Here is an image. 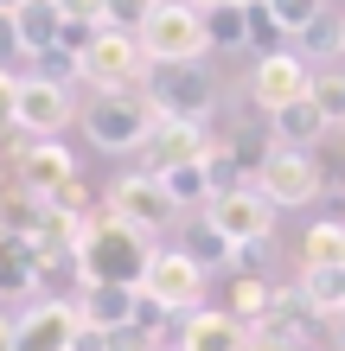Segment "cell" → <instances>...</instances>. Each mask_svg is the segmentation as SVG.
I'll use <instances>...</instances> for the list:
<instances>
[{
    "label": "cell",
    "mask_w": 345,
    "mask_h": 351,
    "mask_svg": "<svg viewBox=\"0 0 345 351\" xmlns=\"http://www.w3.org/2000/svg\"><path fill=\"white\" fill-rule=\"evenodd\" d=\"M256 192L269 198L275 211H288V204H313L320 192H326V179H320L313 154H300V147H275L269 160H262V173H256Z\"/></svg>",
    "instance_id": "11"
},
{
    "label": "cell",
    "mask_w": 345,
    "mask_h": 351,
    "mask_svg": "<svg viewBox=\"0 0 345 351\" xmlns=\"http://www.w3.org/2000/svg\"><path fill=\"white\" fill-rule=\"evenodd\" d=\"M77 121H84V134H90V147L96 154H141V141H147L154 128V109H147V96L141 90H109V96H90L84 109H77Z\"/></svg>",
    "instance_id": "4"
},
{
    "label": "cell",
    "mask_w": 345,
    "mask_h": 351,
    "mask_svg": "<svg viewBox=\"0 0 345 351\" xmlns=\"http://www.w3.org/2000/svg\"><path fill=\"white\" fill-rule=\"evenodd\" d=\"M300 294H307L320 313H345V268H300Z\"/></svg>",
    "instance_id": "25"
},
{
    "label": "cell",
    "mask_w": 345,
    "mask_h": 351,
    "mask_svg": "<svg viewBox=\"0 0 345 351\" xmlns=\"http://www.w3.org/2000/svg\"><path fill=\"white\" fill-rule=\"evenodd\" d=\"M77 351H103V332H84V345H77Z\"/></svg>",
    "instance_id": "36"
},
{
    "label": "cell",
    "mask_w": 345,
    "mask_h": 351,
    "mask_svg": "<svg viewBox=\"0 0 345 351\" xmlns=\"http://www.w3.org/2000/svg\"><path fill=\"white\" fill-rule=\"evenodd\" d=\"M307 90H313V64H307L300 51H288V45L250 64V102H256L262 115H275V109H288V102H300Z\"/></svg>",
    "instance_id": "10"
},
{
    "label": "cell",
    "mask_w": 345,
    "mask_h": 351,
    "mask_svg": "<svg viewBox=\"0 0 345 351\" xmlns=\"http://www.w3.org/2000/svg\"><path fill=\"white\" fill-rule=\"evenodd\" d=\"M339 32H345V19H339Z\"/></svg>",
    "instance_id": "38"
},
{
    "label": "cell",
    "mask_w": 345,
    "mask_h": 351,
    "mask_svg": "<svg viewBox=\"0 0 345 351\" xmlns=\"http://www.w3.org/2000/svg\"><path fill=\"white\" fill-rule=\"evenodd\" d=\"M147 256H154V243L141 230L115 223L109 211H96V223L77 243V275H84V287H141Z\"/></svg>",
    "instance_id": "1"
},
{
    "label": "cell",
    "mask_w": 345,
    "mask_h": 351,
    "mask_svg": "<svg viewBox=\"0 0 345 351\" xmlns=\"http://www.w3.org/2000/svg\"><path fill=\"white\" fill-rule=\"evenodd\" d=\"M179 250H186L198 268H205V275H230V268H237V243H224L205 217H198L192 230H186V243H179Z\"/></svg>",
    "instance_id": "22"
},
{
    "label": "cell",
    "mask_w": 345,
    "mask_h": 351,
    "mask_svg": "<svg viewBox=\"0 0 345 351\" xmlns=\"http://www.w3.org/2000/svg\"><path fill=\"white\" fill-rule=\"evenodd\" d=\"M77 84H90L96 96L141 90V84H147V51H141V38L115 32V26L84 32V38H77Z\"/></svg>",
    "instance_id": "2"
},
{
    "label": "cell",
    "mask_w": 345,
    "mask_h": 351,
    "mask_svg": "<svg viewBox=\"0 0 345 351\" xmlns=\"http://www.w3.org/2000/svg\"><path fill=\"white\" fill-rule=\"evenodd\" d=\"M71 115H77V90L64 84H45V77H32V71H19V134H32V141H51L58 128H71Z\"/></svg>",
    "instance_id": "13"
},
{
    "label": "cell",
    "mask_w": 345,
    "mask_h": 351,
    "mask_svg": "<svg viewBox=\"0 0 345 351\" xmlns=\"http://www.w3.org/2000/svg\"><path fill=\"white\" fill-rule=\"evenodd\" d=\"M205 287H211V275L198 268L186 250H160L154 243V256H147V275H141V294H147L154 306H167L173 319H186V313H198L205 306Z\"/></svg>",
    "instance_id": "7"
},
{
    "label": "cell",
    "mask_w": 345,
    "mask_h": 351,
    "mask_svg": "<svg viewBox=\"0 0 345 351\" xmlns=\"http://www.w3.org/2000/svg\"><path fill=\"white\" fill-rule=\"evenodd\" d=\"M141 96L160 121H205L211 128V109H217V84L205 64H147Z\"/></svg>",
    "instance_id": "5"
},
{
    "label": "cell",
    "mask_w": 345,
    "mask_h": 351,
    "mask_svg": "<svg viewBox=\"0 0 345 351\" xmlns=\"http://www.w3.org/2000/svg\"><path fill=\"white\" fill-rule=\"evenodd\" d=\"M186 7H198V13H211V7H224V0H186Z\"/></svg>",
    "instance_id": "37"
},
{
    "label": "cell",
    "mask_w": 345,
    "mask_h": 351,
    "mask_svg": "<svg viewBox=\"0 0 345 351\" xmlns=\"http://www.w3.org/2000/svg\"><path fill=\"white\" fill-rule=\"evenodd\" d=\"M205 32H211V51H250V7H243V0L211 7L205 13Z\"/></svg>",
    "instance_id": "23"
},
{
    "label": "cell",
    "mask_w": 345,
    "mask_h": 351,
    "mask_svg": "<svg viewBox=\"0 0 345 351\" xmlns=\"http://www.w3.org/2000/svg\"><path fill=\"white\" fill-rule=\"evenodd\" d=\"M141 313V287H84L77 294V319H84V332H128Z\"/></svg>",
    "instance_id": "14"
},
{
    "label": "cell",
    "mask_w": 345,
    "mask_h": 351,
    "mask_svg": "<svg viewBox=\"0 0 345 351\" xmlns=\"http://www.w3.org/2000/svg\"><path fill=\"white\" fill-rule=\"evenodd\" d=\"M300 268H345V217H320L300 230Z\"/></svg>",
    "instance_id": "21"
},
{
    "label": "cell",
    "mask_w": 345,
    "mask_h": 351,
    "mask_svg": "<svg viewBox=\"0 0 345 351\" xmlns=\"http://www.w3.org/2000/svg\"><path fill=\"white\" fill-rule=\"evenodd\" d=\"M269 134H275V147H300V154H313L320 141H326V115L313 109V96H300V102H288V109H275V115H269Z\"/></svg>",
    "instance_id": "17"
},
{
    "label": "cell",
    "mask_w": 345,
    "mask_h": 351,
    "mask_svg": "<svg viewBox=\"0 0 345 351\" xmlns=\"http://www.w3.org/2000/svg\"><path fill=\"white\" fill-rule=\"evenodd\" d=\"M32 268H38V250L26 237L0 230V306H7L13 294H32Z\"/></svg>",
    "instance_id": "19"
},
{
    "label": "cell",
    "mask_w": 345,
    "mask_h": 351,
    "mask_svg": "<svg viewBox=\"0 0 345 351\" xmlns=\"http://www.w3.org/2000/svg\"><path fill=\"white\" fill-rule=\"evenodd\" d=\"M141 51L147 64H205L211 58V32H205V13L186 7V0H154V13L141 19Z\"/></svg>",
    "instance_id": "3"
},
{
    "label": "cell",
    "mask_w": 345,
    "mask_h": 351,
    "mask_svg": "<svg viewBox=\"0 0 345 351\" xmlns=\"http://www.w3.org/2000/svg\"><path fill=\"white\" fill-rule=\"evenodd\" d=\"M84 345V319H77V300H32L19 313L13 351H77Z\"/></svg>",
    "instance_id": "12"
},
{
    "label": "cell",
    "mask_w": 345,
    "mask_h": 351,
    "mask_svg": "<svg viewBox=\"0 0 345 351\" xmlns=\"http://www.w3.org/2000/svg\"><path fill=\"white\" fill-rule=\"evenodd\" d=\"M307 96H313V109L326 115V128H345V64H320Z\"/></svg>",
    "instance_id": "24"
},
{
    "label": "cell",
    "mask_w": 345,
    "mask_h": 351,
    "mask_svg": "<svg viewBox=\"0 0 345 351\" xmlns=\"http://www.w3.org/2000/svg\"><path fill=\"white\" fill-rule=\"evenodd\" d=\"M13 332H19V319L7 313V306H0V351H13Z\"/></svg>",
    "instance_id": "34"
},
{
    "label": "cell",
    "mask_w": 345,
    "mask_h": 351,
    "mask_svg": "<svg viewBox=\"0 0 345 351\" xmlns=\"http://www.w3.org/2000/svg\"><path fill=\"white\" fill-rule=\"evenodd\" d=\"M32 77L77 90V38H64V45H51V51H38V58H32Z\"/></svg>",
    "instance_id": "26"
},
{
    "label": "cell",
    "mask_w": 345,
    "mask_h": 351,
    "mask_svg": "<svg viewBox=\"0 0 345 351\" xmlns=\"http://www.w3.org/2000/svg\"><path fill=\"white\" fill-rule=\"evenodd\" d=\"M160 185H167V198L179 204V217L205 211V204L217 198V185H211V167H205V160H192V167H173V173H160Z\"/></svg>",
    "instance_id": "20"
},
{
    "label": "cell",
    "mask_w": 345,
    "mask_h": 351,
    "mask_svg": "<svg viewBox=\"0 0 345 351\" xmlns=\"http://www.w3.org/2000/svg\"><path fill=\"white\" fill-rule=\"evenodd\" d=\"M19 71H0V134H13L19 128Z\"/></svg>",
    "instance_id": "32"
},
{
    "label": "cell",
    "mask_w": 345,
    "mask_h": 351,
    "mask_svg": "<svg viewBox=\"0 0 345 351\" xmlns=\"http://www.w3.org/2000/svg\"><path fill=\"white\" fill-rule=\"evenodd\" d=\"M154 13V0H109L103 7V26H115V32H141V19Z\"/></svg>",
    "instance_id": "31"
},
{
    "label": "cell",
    "mask_w": 345,
    "mask_h": 351,
    "mask_svg": "<svg viewBox=\"0 0 345 351\" xmlns=\"http://www.w3.org/2000/svg\"><path fill=\"white\" fill-rule=\"evenodd\" d=\"M250 351H307V345H294V339H275V332H250Z\"/></svg>",
    "instance_id": "33"
},
{
    "label": "cell",
    "mask_w": 345,
    "mask_h": 351,
    "mask_svg": "<svg viewBox=\"0 0 345 351\" xmlns=\"http://www.w3.org/2000/svg\"><path fill=\"white\" fill-rule=\"evenodd\" d=\"M198 217H205V223H211V230L224 237V243H237V250H243V243H275V204L262 198L256 185L217 192V198H211Z\"/></svg>",
    "instance_id": "8"
},
{
    "label": "cell",
    "mask_w": 345,
    "mask_h": 351,
    "mask_svg": "<svg viewBox=\"0 0 345 351\" xmlns=\"http://www.w3.org/2000/svg\"><path fill=\"white\" fill-rule=\"evenodd\" d=\"M103 211L115 217V223H128V230H141V237H167L173 223H179V204L167 198V185H160L154 173H121V179H109L103 185Z\"/></svg>",
    "instance_id": "6"
},
{
    "label": "cell",
    "mask_w": 345,
    "mask_h": 351,
    "mask_svg": "<svg viewBox=\"0 0 345 351\" xmlns=\"http://www.w3.org/2000/svg\"><path fill=\"white\" fill-rule=\"evenodd\" d=\"M13 32H19V51H26V64H32L38 51H51V45H64V38H71V26L58 19L51 0H19V7H13Z\"/></svg>",
    "instance_id": "16"
},
{
    "label": "cell",
    "mask_w": 345,
    "mask_h": 351,
    "mask_svg": "<svg viewBox=\"0 0 345 351\" xmlns=\"http://www.w3.org/2000/svg\"><path fill=\"white\" fill-rule=\"evenodd\" d=\"M217 147V134L205 128V121H160L154 115V128L147 141H141V154H134V173H173V167H192V160H205Z\"/></svg>",
    "instance_id": "9"
},
{
    "label": "cell",
    "mask_w": 345,
    "mask_h": 351,
    "mask_svg": "<svg viewBox=\"0 0 345 351\" xmlns=\"http://www.w3.org/2000/svg\"><path fill=\"white\" fill-rule=\"evenodd\" d=\"M51 7H58V19H64L77 38H84V32L103 26V7H109V0H51Z\"/></svg>",
    "instance_id": "30"
},
{
    "label": "cell",
    "mask_w": 345,
    "mask_h": 351,
    "mask_svg": "<svg viewBox=\"0 0 345 351\" xmlns=\"http://www.w3.org/2000/svg\"><path fill=\"white\" fill-rule=\"evenodd\" d=\"M179 351H250V326H237L224 306H198L179 319Z\"/></svg>",
    "instance_id": "15"
},
{
    "label": "cell",
    "mask_w": 345,
    "mask_h": 351,
    "mask_svg": "<svg viewBox=\"0 0 345 351\" xmlns=\"http://www.w3.org/2000/svg\"><path fill=\"white\" fill-rule=\"evenodd\" d=\"M224 313L237 319V326H256L275 313V281L269 275H230V294H224Z\"/></svg>",
    "instance_id": "18"
},
{
    "label": "cell",
    "mask_w": 345,
    "mask_h": 351,
    "mask_svg": "<svg viewBox=\"0 0 345 351\" xmlns=\"http://www.w3.org/2000/svg\"><path fill=\"white\" fill-rule=\"evenodd\" d=\"M269 13H275V26L288 32V38H300L320 13H326V0H269Z\"/></svg>",
    "instance_id": "29"
},
{
    "label": "cell",
    "mask_w": 345,
    "mask_h": 351,
    "mask_svg": "<svg viewBox=\"0 0 345 351\" xmlns=\"http://www.w3.org/2000/svg\"><path fill=\"white\" fill-rule=\"evenodd\" d=\"M294 51H300V58H326V64H333V58H345V32H339V19L320 13L313 26L300 32V45H294Z\"/></svg>",
    "instance_id": "27"
},
{
    "label": "cell",
    "mask_w": 345,
    "mask_h": 351,
    "mask_svg": "<svg viewBox=\"0 0 345 351\" xmlns=\"http://www.w3.org/2000/svg\"><path fill=\"white\" fill-rule=\"evenodd\" d=\"M313 167L326 179V192H345V128H326V141L313 147Z\"/></svg>",
    "instance_id": "28"
},
{
    "label": "cell",
    "mask_w": 345,
    "mask_h": 351,
    "mask_svg": "<svg viewBox=\"0 0 345 351\" xmlns=\"http://www.w3.org/2000/svg\"><path fill=\"white\" fill-rule=\"evenodd\" d=\"M326 326H333V345H339V351H345V313H333V319H326Z\"/></svg>",
    "instance_id": "35"
}]
</instances>
